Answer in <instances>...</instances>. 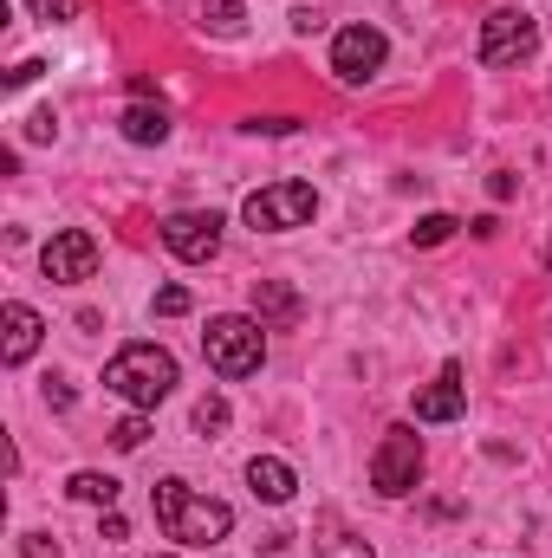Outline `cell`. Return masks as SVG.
Instances as JSON below:
<instances>
[{"label":"cell","instance_id":"obj_1","mask_svg":"<svg viewBox=\"0 0 552 558\" xmlns=\"http://www.w3.org/2000/svg\"><path fill=\"white\" fill-rule=\"evenodd\" d=\"M149 500H156V526H163L176 546H221V539L235 533V507L195 494L189 481H156Z\"/></svg>","mask_w":552,"mask_h":558},{"label":"cell","instance_id":"obj_2","mask_svg":"<svg viewBox=\"0 0 552 558\" xmlns=\"http://www.w3.org/2000/svg\"><path fill=\"white\" fill-rule=\"evenodd\" d=\"M105 390L111 397H124L131 410H156L169 390H176V357L163 351V344H124L111 364H105Z\"/></svg>","mask_w":552,"mask_h":558},{"label":"cell","instance_id":"obj_3","mask_svg":"<svg viewBox=\"0 0 552 558\" xmlns=\"http://www.w3.org/2000/svg\"><path fill=\"white\" fill-rule=\"evenodd\" d=\"M202 357H208L215 377L241 384V377H254V371L267 364V325L248 318V312H221V318H208V331H202Z\"/></svg>","mask_w":552,"mask_h":558},{"label":"cell","instance_id":"obj_4","mask_svg":"<svg viewBox=\"0 0 552 558\" xmlns=\"http://www.w3.org/2000/svg\"><path fill=\"white\" fill-rule=\"evenodd\" d=\"M319 215V189L312 182H267V189H254L248 202H241V221L254 228V234H292V228H305Z\"/></svg>","mask_w":552,"mask_h":558},{"label":"cell","instance_id":"obj_5","mask_svg":"<svg viewBox=\"0 0 552 558\" xmlns=\"http://www.w3.org/2000/svg\"><path fill=\"white\" fill-rule=\"evenodd\" d=\"M416 481H422V435L410 422H397V428H384V441L371 454V487L384 500H404V494H416Z\"/></svg>","mask_w":552,"mask_h":558},{"label":"cell","instance_id":"obj_6","mask_svg":"<svg viewBox=\"0 0 552 558\" xmlns=\"http://www.w3.org/2000/svg\"><path fill=\"white\" fill-rule=\"evenodd\" d=\"M533 46H540V20H533L527 7H494V13L481 20L475 59H481V65H520V59H533Z\"/></svg>","mask_w":552,"mask_h":558},{"label":"cell","instance_id":"obj_7","mask_svg":"<svg viewBox=\"0 0 552 558\" xmlns=\"http://www.w3.org/2000/svg\"><path fill=\"white\" fill-rule=\"evenodd\" d=\"M384 59H391V39L377 33V26H338V39H332V72L345 78V85H364V78H377L384 72Z\"/></svg>","mask_w":552,"mask_h":558},{"label":"cell","instance_id":"obj_8","mask_svg":"<svg viewBox=\"0 0 552 558\" xmlns=\"http://www.w3.org/2000/svg\"><path fill=\"white\" fill-rule=\"evenodd\" d=\"M39 267L52 286H85V279L98 274V241L85 234V228H59L46 247H39Z\"/></svg>","mask_w":552,"mask_h":558},{"label":"cell","instance_id":"obj_9","mask_svg":"<svg viewBox=\"0 0 552 558\" xmlns=\"http://www.w3.org/2000/svg\"><path fill=\"white\" fill-rule=\"evenodd\" d=\"M163 247L176 254V260H189V267H208L215 254H221V215L208 208V215H169L163 221Z\"/></svg>","mask_w":552,"mask_h":558},{"label":"cell","instance_id":"obj_10","mask_svg":"<svg viewBox=\"0 0 552 558\" xmlns=\"http://www.w3.org/2000/svg\"><path fill=\"white\" fill-rule=\"evenodd\" d=\"M0 325H7V338H0V364H7V371H20V364L39 351V338H46V318H39L26 299H13V305L0 312Z\"/></svg>","mask_w":552,"mask_h":558},{"label":"cell","instance_id":"obj_11","mask_svg":"<svg viewBox=\"0 0 552 558\" xmlns=\"http://www.w3.org/2000/svg\"><path fill=\"white\" fill-rule=\"evenodd\" d=\"M468 410V384H461V364H442V377L416 397V422H455Z\"/></svg>","mask_w":552,"mask_h":558},{"label":"cell","instance_id":"obj_12","mask_svg":"<svg viewBox=\"0 0 552 558\" xmlns=\"http://www.w3.org/2000/svg\"><path fill=\"white\" fill-rule=\"evenodd\" d=\"M248 487H254L267 507H286V500L299 494V474H292L279 454H254V461H248Z\"/></svg>","mask_w":552,"mask_h":558},{"label":"cell","instance_id":"obj_13","mask_svg":"<svg viewBox=\"0 0 552 558\" xmlns=\"http://www.w3.org/2000/svg\"><path fill=\"white\" fill-rule=\"evenodd\" d=\"M254 318L261 325H292L299 318V292L279 279H254Z\"/></svg>","mask_w":552,"mask_h":558},{"label":"cell","instance_id":"obj_14","mask_svg":"<svg viewBox=\"0 0 552 558\" xmlns=\"http://www.w3.org/2000/svg\"><path fill=\"white\" fill-rule=\"evenodd\" d=\"M118 131H124V143H143V149H149V143H169V111L137 98V105L118 118Z\"/></svg>","mask_w":552,"mask_h":558},{"label":"cell","instance_id":"obj_15","mask_svg":"<svg viewBox=\"0 0 552 558\" xmlns=\"http://www.w3.org/2000/svg\"><path fill=\"white\" fill-rule=\"evenodd\" d=\"M65 494H72V500H85V507H118V481H111V474H98V468H79V474L65 481Z\"/></svg>","mask_w":552,"mask_h":558},{"label":"cell","instance_id":"obj_16","mask_svg":"<svg viewBox=\"0 0 552 558\" xmlns=\"http://www.w3.org/2000/svg\"><path fill=\"white\" fill-rule=\"evenodd\" d=\"M202 26H208L215 39H235V33L248 26V7H241V0H208V7H202Z\"/></svg>","mask_w":552,"mask_h":558},{"label":"cell","instance_id":"obj_17","mask_svg":"<svg viewBox=\"0 0 552 558\" xmlns=\"http://www.w3.org/2000/svg\"><path fill=\"white\" fill-rule=\"evenodd\" d=\"M455 228H461L455 215H422V221L410 228V241H416V247H442V241H448Z\"/></svg>","mask_w":552,"mask_h":558},{"label":"cell","instance_id":"obj_18","mask_svg":"<svg viewBox=\"0 0 552 558\" xmlns=\"http://www.w3.org/2000/svg\"><path fill=\"white\" fill-rule=\"evenodd\" d=\"M195 428H202V435H221V428H228V397H221V390H208V397L195 403Z\"/></svg>","mask_w":552,"mask_h":558},{"label":"cell","instance_id":"obj_19","mask_svg":"<svg viewBox=\"0 0 552 558\" xmlns=\"http://www.w3.org/2000/svg\"><path fill=\"white\" fill-rule=\"evenodd\" d=\"M143 435H149V410H131V416L111 428V448H124V454H131V448H143Z\"/></svg>","mask_w":552,"mask_h":558},{"label":"cell","instance_id":"obj_20","mask_svg":"<svg viewBox=\"0 0 552 558\" xmlns=\"http://www.w3.org/2000/svg\"><path fill=\"white\" fill-rule=\"evenodd\" d=\"M26 13L46 26H65V20H79V0H26Z\"/></svg>","mask_w":552,"mask_h":558},{"label":"cell","instance_id":"obj_21","mask_svg":"<svg viewBox=\"0 0 552 558\" xmlns=\"http://www.w3.org/2000/svg\"><path fill=\"white\" fill-rule=\"evenodd\" d=\"M189 305H195V299H189V286H163V292H156V318H182Z\"/></svg>","mask_w":552,"mask_h":558},{"label":"cell","instance_id":"obj_22","mask_svg":"<svg viewBox=\"0 0 552 558\" xmlns=\"http://www.w3.org/2000/svg\"><path fill=\"white\" fill-rule=\"evenodd\" d=\"M319 558H371V546H364V539H325Z\"/></svg>","mask_w":552,"mask_h":558},{"label":"cell","instance_id":"obj_23","mask_svg":"<svg viewBox=\"0 0 552 558\" xmlns=\"http://www.w3.org/2000/svg\"><path fill=\"white\" fill-rule=\"evenodd\" d=\"M39 72H46V65H39V59H20V65H13V72H7V92H26V85H33V78H39Z\"/></svg>","mask_w":552,"mask_h":558},{"label":"cell","instance_id":"obj_24","mask_svg":"<svg viewBox=\"0 0 552 558\" xmlns=\"http://www.w3.org/2000/svg\"><path fill=\"white\" fill-rule=\"evenodd\" d=\"M20 558H59V539H46V533H26V539H20Z\"/></svg>","mask_w":552,"mask_h":558},{"label":"cell","instance_id":"obj_25","mask_svg":"<svg viewBox=\"0 0 552 558\" xmlns=\"http://www.w3.org/2000/svg\"><path fill=\"white\" fill-rule=\"evenodd\" d=\"M26 137H33V143H52V137H59V118H52V111H39V118L26 124Z\"/></svg>","mask_w":552,"mask_h":558},{"label":"cell","instance_id":"obj_26","mask_svg":"<svg viewBox=\"0 0 552 558\" xmlns=\"http://www.w3.org/2000/svg\"><path fill=\"white\" fill-rule=\"evenodd\" d=\"M248 131H254V137H286V131H292V118H254Z\"/></svg>","mask_w":552,"mask_h":558},{"label":"cell","instance_id":"obj_27","mask_svg":"<svg viewBox=\"0 0 552 558\" xmlns=\"http://www.w3.org/2000/svg\"><path fill=\"white\" fill-rule=\"evenodd\" d=\"M319 20H325L319 7H292V33H319Z\"/></svg>","mask_w":552,"mask_h":558},{"label":"cell","instance_id":"obj_28","mask_svg":"<svg viewBox=\"0 0 552 558\" xmlns=\"http://www.w3.org/2000/svg\"><path fill=\"white\" fill-rule=\"evenodd\" d=\"M488 195L507 202V195H514V169H494V175H488Z\"/></svg>","mask_w":552,"mask_h":558},{"label":"cell","instance_id":"obj_29","mask_svg":"<svg viewBox=\"0 0 552 558\" xmlns=\"http://www.w3.org/2000/svg\"><path fill=\"white\" fill-rule=\"evenodd\" d=\"M105 539H131V520L118 507H105Z\"/></svg>","mask_w":552,"mask_h":558},{"label":"cell","instance_id":"obj_30","mask_svg":"<svg viewBox=\"0 0 552 558\" xmlns=\"http://www.w3.org/2000/svg\"><path fill=\"white\" fill-rule=\"evenodd\" d=\"M46 403H52V410H72V384H65V377H52V390H46Z\"/></svg>","mask_w":552,"mask_h":558},{"label":"cell","instance_id":"obj_31","mask_svg":"<svg viewBox=\"0 0 552 558\" xmlns=\"http://www.w3.org/2000/svg\"><path fill=\"white\" fill-rule=\"evenodd\" d=\"M547 267H552V241H547Z\"/></svg>","mask_w":552,"mask_h":558},{"label":"cell","instance_id":"obj_32","mask_svg":"<svg viewBox=\"0 0 552 558\" xmlns=\"http://www.w3.org/2000/svg\"><path fill=\"white\" fill-rule=\"evenodd\" d=\"M149 558H176V553H149Z\"/></svg>","mask_w":552,"mask_h":558}]
</instances>
